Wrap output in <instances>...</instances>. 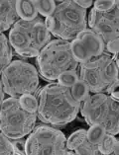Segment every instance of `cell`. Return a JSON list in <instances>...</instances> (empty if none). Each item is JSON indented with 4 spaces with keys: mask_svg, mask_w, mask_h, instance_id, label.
<instances>
[{
    "mask_svg": "<svg viewBox=\"0 0 119 155\" xmlns=\"http://www.w3.org/2000/svg\"><path fill=\"white\" fill-rule=\"evenodd\" d=\"M38 119L53 127H65L78 117L80 103L72 95V88L58 82L49 83L38 90Z\"/></svg>",
    "mask_w": 119,
    "mask_h": 155,
    "instance_id": "obj_1",
    "label": "cell"
},
{
    "mask_svg": "<svg viewBox=\"0 0 119 155\" xmlns=\"http://www.w3.org/2000/svg\"><path fill=\"white\" fill-rule=\"evenodd\" d=\"M52 34L43 18L33 21L19 20L10 29L8 40L16 54L24 58H37L51 41Z\"/></svg>",
    "mask_w": 119,
    "mask_h": 155,
    "instance_id": "obj_2",
    "label": "cell"
},
{
    "mask_svg": "<svg viewBox=\"0 0 119 155\" xmlns=\"http://www.w3.org/2000/svg\"><path fill=\"white\" fill-rule=\"evenodd\" d=\"M49 31L57 39L72 41L79 33L87 29V11L75 0L57 1L51 16L45 19Z\"/></svg>",
    "mask_w": 119,
    "mask_h": 155,
    "instance_id": "obj_3",
    "label": "cell"
},
{
    "mask_svg": "<svg viewBox=\"0 0 119 155\" xmlns=\"http://www.w3.org/2000/svg\"><path fill=\"white\" fill-rule=\"evenodd\" d=\"M40 76L46 81H58L61 74L76 70L79 63L72 54L71 41L61 39L52 40L36 58Z\"/></svg>",
    "mask_w": 119,
    "mask_h": 155,
    "instance_id": "obj_4",
    "label": "cell"
},
{
    "mask_svg": "<svg viewBox=\"0 0 119 155\" xmlns=\"http://www.w3.org/2000/svg\"><path fill=\"white\" fill-rule=\"evenodd\" d=\"M79 79L87 85L90 93L111 94L119 86V69L109 54L79 64Z\"/></svg>",
    "mask_w": 119,
    "mask_h": 155,
    "instance_id": "obj_5",
    "label": "cell"
},
{
    "mask_svg": "<svg viewBox=\"0 0 119 155\" xmlns=\"http://www.w3.org/2000/svg\"><path fill=\"white\" fill-rule=\"evenodd\" d=\"M80 113L88 126H100L108 134H119V100L110 94H90L80 103Z\"/></svg>",
    "mask_w": 119,
    "mask_h": 155,
    "instance_id": "obj_6",
    "label": "cell"
},
{
    "mask_svg": "<svg viewBox=\"0 0 119 155\" xmlns=\"http://www.w3.org/2000/svg\"><path fill=\"white\" fill-rule=\"evenodd\" d=\"M1 86L9 97L35 94L39 89V71L28 61L15 59L1 71Z\"/></svg>",
    "mask_w": 119,
    "mask_h": 155,
    "instance_id": "obj_7",
    "label": "cell"
},
{
    "mask_svg": "<svg viewBox=\"0 0 119 155\" xmlns=\"http://www.w3.org/2000/svg\"><path fill=\"white\" fill-rule=\"evenodd\" d=\"M0 130L11 139L22 138L36 127L37 113L30 112L21 105L19 98L8 97L1 103Z\"/></svg>",
    "mask_w": 119,
    "mask_h": 155,
    "instance_id": "obj_8",
    "label": "cell"
},
{
    "mask_svg": "<svg viewBox=\"0 0 119 155\" xmlns=\"http://www.w3.org/2000/svg\"><path fill=\"white\" fill-rule=\"evenodd\" d=\"M26 155H74L63 131L50 124L35 127L26 138Z\"/></svg>",
    "mask_w": 119,
    "mask_h": 155,
    "instance_id": "obj_9",
    "label": "cell"
},
{
    "mask_svg": "<svg viewBox=\"0 0 119 155\" xmlns=\"http://www.w3.org/2000/svg\"><path fill=\"white\" fill-rule=\"evenodd\" d=\"M75 58L79 64L105 54V44L93 30L87 28L71 41Z\"/></svg>",
    "mask_w": 119,
    "mask_h": 155,
    "instance_id": "obj_10",
    "label": "cell"
},
{
    "mask_svg": "<svg viewBox=\"0 0 119 155\" xmlns=\"http://www.w3.org/2000/svg\"><path fill=\"white\" fill-rule=\"evenodd\" d=\"M89 29L93 30L107 44L119 39V7L115 4L108 11H97L93 8L87 16Z\"/></svg>",
    "mask_w": 119,
    "mask_h": 155,
    "instance_id": "obj_11",
    "label": "cell"
},
{
    "mask_svg": "<svg viewBox=\"0 0 119 155\" xmlns=\"http://www.w3.org/2000/svg\"><path fill=\"white\" fill-rule=\"evenodd\" d=\"M67 146L78 155H103L100 144L91 142L87 137V130L83 128L72 132L67 139Z\"/></svg>",
    "mask_w": 119,
    "mask_h": 155,
    "instance_id": "obj_12",
    "label": "cell"
},
{
    "mask_svg": "<svg viewBox=\"0 0 119 155\" xmlns=\"http://www.w3.org/2000/svg\"><path fill=\"white\" fill-rule=\"evenodd\" d=\"M20 20L16 8V0H2L0 2V31H8Z\"/></svg>",
    "mask_w": 119,
    "mask_h": 155,
    "instance_id": "obj_13",
    "label": "cell"
},
{
    "mask_svg": "<svg viewBox=\"0 0 119 155\" xmlns=\"http://www.w3.org/2000/svg\"><path fill=\"white\" fill-rule=\"evenodd\" d=\"M16 8L18 11L19 17L21 20L33 21L39 16V13L34 5V1H24V0H16Z\"/></svg>",
    "mask_w": 119,
    "mask_h": 155,
    "instance_id": "obj_14",
    "label": "cell"
},
{
    "mask_svg": "<svg viewBox=\"0 0 119 155\" xmlns=\"http://www.w3.org/2000/svg\"><path fill=\"white\" fill-rule=\"evenodd\" d=\"M0 64H1V71L5 69L9 64L13 61V48L11 47L9 40L4 34L0 36Z\"/></svg>",
    "mask_w": 119,
    "mask_h": 155,
    "instance_id": "obj_15",
    "label": "cell"
},
{
    "mask_svg": "<svg viewBox=\"0 0 119 155\" xmlns=\"http://www.w3.org/2000/svg\"><path fill=\"white\" fill-rule=\"evenodd\" d=\"M38 13L43 17L51 16L57 7V2L54 0H33Z\"/></svg>",
    "mask_w": 119,
    "mask_h": 155,
    "instance_id": "obj_16",
    "label": "cell"
},
{
    "mask_svg": "<svg viewBox=\"0 0 119 155\" xmlns=\"http://www.w3.org/2000/svg\"><path fill=\"white\" fill-rule=\"evenodd\" d=\"M72 92L74 97L75 98V100L79 102V103H82V101H84L90 95V91L88 89L87 85L80 79H79L75 84L72 87Z\"/></svg>",
    "mask_w": 119,
    "mask_h": 155,
    "instance_id": "obj_17",
    "label": "cell"
},
{
    "mask_svg": "<svg viewBox=\"0 0 119 155\" xmlns=\"http://www.w3.org/2000/svg\"><path fill=\"white\" fill-rule=\"evenodd\" d=\"M107 134L106 130L100 126H90L87 130V137L89 138L91 142L95 143V144H100L102 140L104 139L105 135Z\"/></svg>",
    "mask_w": 119,
    "mask_h": 155,
    "instance_id": "obj_18",
    "label": "cell"
},
{
    "mask_svg": "<svg viewBox=\"0 0 119 155\" xmlns=\"http://www.w3.org/2000/svg\"><path fill=\"white\" fill-rule=\"evenodd\" d=\"M0 154L1 155H17L13 140L7 137L4 134H0Z\"/></svg>",
    "mask_w": 119,
    "mask_h": 155,
    "instance_id": "obj_19",
    "label": "cell"
},
{
    "mask_svg": "<svg viewBox=\"0 0 119 155\" xmlns=\"http://www.w3.org/2000/svg\"><path fill=\"white\" fill-rule=\"evenodd\" d=\"M79 79V75L78 73L76 70H71V71H67L63 74L60 75V77L58 78V83L62 84L64 86H67V87H70L72 88L74 86L76 81Z\"/></svg>",
    "mask_w": 119,
    "mask_h": 155,
    "instance_id": "obj_20",
    "label": "cell"
},
{
    "mask_svg": "<svg viewBox=\"0 0 119 155\" xmlns=\"http://www.w3.org/2000/svg\"><path fill=\"white\" fill-rule=\"evenodd\" d=\"M21 105L26 110H28L30 112L37 113L38 111V106H39V102H38V98L34 94H29V95H23L19 98Z\"/></svg>",
    "mask_w": 119,
    "mask_h": 155,
    "instance_id": "obj_21",
    "label": "cell"
},
{
    "mask_svg": "<svg viewBox=\"0 0 119 155\" xmlns=\"http://www.w3.org/2000/svg\"><path fill=\"white\" fill-rule=\"evenodd\" d=\"M116 4V0H97L93 2V7L97 11H108L111 8H113Z\"/></svg>",
    "mask_w": 119,
    "mask_h": 155,
    "instance_id": "obj_22",
    "label": "cell"
},
{
    "mask_svg": "<svg viewBox=\"0 0 119 155\" xmlns=\"http://www.w3.org/2000/svg\"><path fill=\"white\" fill-rule=\"evenodd\" d=\"M117 54H119V39H115L105 44V54H109L113 58Z\"/></svg>",
    "mask_w": 119,
    "mask_h": 155,
    "instance_id": "obj_23",
    "label": "cell"
},
{
    "mask_svg": "<svg viewBox=\"0 0 119 155\" xmlns=\"http://www.w3.org/2000/svg\"><path fill=\"white\" fill-rule=\"evenodd\" d=\"M75 1L79 6L82 7L84 9L89 8L91 5H93V1H91V0H75Z\"/></svg>",
    "mask_w": 119,
    "mask_h": 155,
    "instance_id": "obj_24",
    "label": "cell"
},
{
    "mask_svg": "<svg viewBox=\"0 0 119 155\" xmlns=\"http://www.w3.org/2000/svg\"><path fill=\"white\" fill-rule=\"evenodd\" d=\"M110 155H119V139H117L116 142H115Z\"/></svg>",
    "mask_w": 119,
    "mask_h": 155,
    "instance_id": "obj_25",
    "label": "cell"
},
{
    "mask_svg": "<svg viewBox=\"0 0 119 155\" xmlns=\"http://www.w3.org/2000/svg\"><path fill=\"white\" fill-rule=\"evenodd\" d=\"M110 95L112 96L113 98H115L116 100H119V91H116V90H115V91H113L112 93L110 94Z\"/></svg>",
    "mask_w": 119,
    "mask_h": 155,
    "instance_id": "obj_26",
    "label": "cell"
},
{
    "mask_svg": "<svg viewBox=\"0 0 119 155\" xmlns=\"http://www.w3.org/2000/svg\"><path fill=\"white\" fill-rule=\"evenodd\" d=\"M5 91H4V89H3V87L1 86V103L3 101L5 100Z\"/></svg>",
    "mask_w": 119,
    "mask_h": 155,
    "instance_id": "obj_27",
    "label": "cell"
},
{
    "mask_svg": "<svg viewBox=\"0 0 119 155\" xmlns=\"http://www.w3.org/2000/svg\"><path fill=\"white\" fill-rule=\"evenodd\" d=\"M113 58L115 59V61H116V64H117L118 69H119V54H117L116 55H114V56H113Z\"/></svg>",
    "mask_w": 119,
    "mask_h": 155,
    "instance_id": "obj_28",
    "label": "cell"
}]
</instances>
